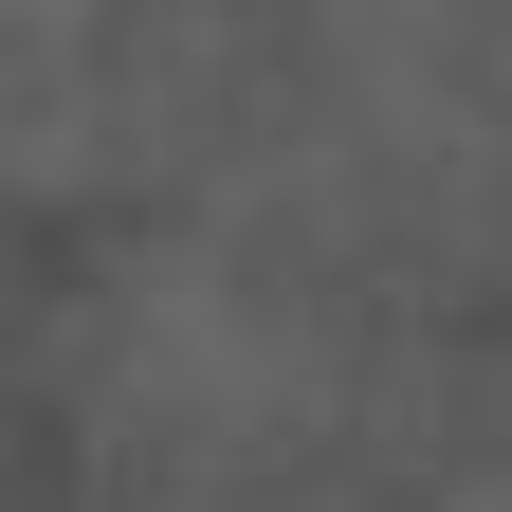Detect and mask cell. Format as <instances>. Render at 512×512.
Listing matches in <instances>:
<instances>
[{"label":"cell","instance_id":"1","mask_svg":"<svg viewBox=\"0 0 512 512\" xmlns=\"http://www.w3.org/2000/svg\"><path fill=\"white\" fill-rule=\"evenodd\" d=\"M55 384H74L92 458L147 476V494H256L293 439H330V403H348L330 311H311L256 238H220V220L110 238L74 275V311H55Z\"/></svg>","mask_w":512,"mask_h":512},{"label":"cell","instance_id":"2","mask_svg":"<svg viewBox=\"0 0 512 512\" xmlns=\"http://www.w3.org/2000/svg\"><path fill=\"white\" fill-rule=\"evenodd\" d=\"M439 512H512V458H476V476H458V494H439Z\"/></svg>","mask_w":512,"mask_h":512}]
</instances>
